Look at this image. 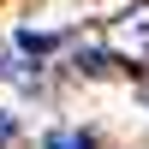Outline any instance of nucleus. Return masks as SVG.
I'll return each mask as SVG.
<instances>
[{"label": "nucleus", "mask_w": 149, "mask_h": 149, "mask_svg": "<svg viewBox=\"0 0 149 149\" xmlns=\"http://www.w3.org/2000/svg\"><path fill=\"white\" fill-rule=\"evenodd\" d=\"M119 42H125L131 54H149V12H131V18L119 24Z\"/></svg>", "instance_id": "1"}, {"label": "nucleus", "mask_w": 149, "mask_h": 149, "mask_svg": "<svg viewBox=\"0 0 149 149\" xmlns=\"http://www.w3.org/2000/svg\"><path fill=\"white\" fill-rule=\"evenodd\" d=\"M12 131H18V119H12V113H0V143H6Z\"/></svg>", "instance_id": "3"}, {"label": "nucleus", "mask_w": 149, "mask_h": 149, "mask_svg": "<svg viewBox=\"0 0 149 149\" xmlns=\"http://www.w3.org/2000/svg\"><path fill=\"white\" fill-rule=\"evenodd\" d=\"M42 149H95V137H90V131H48Z\"/></svg>", "instance_id": "2"}]
</instances>
